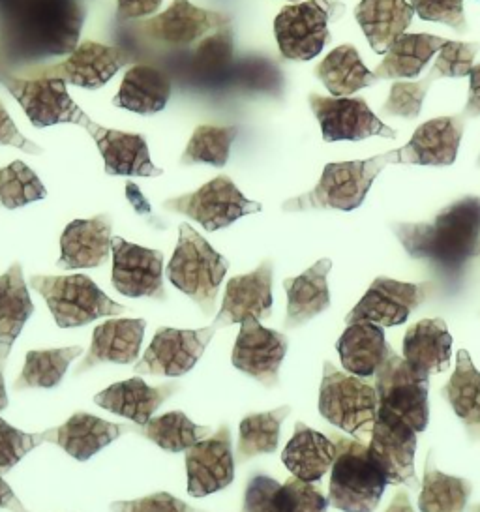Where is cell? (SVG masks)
<instances>
[{
    "label": "cell",
    "mask_w": 480,
    "mask_h": 512,
    "mask_svg": "<svg viewBox=\"0 0 480 512\" xmlns=\"http://www.w3.org/2000/svg\"><path fill=\"white\" fill-rule=\"evenodd\" d=\"M471 492V482L441 473L428 458L420 490V512H464Z\"/></svg>",
    "instance_id": "obj_39"
},
{
    "label": "cell",
    "mask_w": 480,
    "mask_h": 512,
    "mask_svg": "<svg viewBox=\"0 0 480 512\" xmlns=\"http://www.w3.org/2000/svg\"><path fill=\"white\" fill-rule=\"evenodd\" d=\"M147 321L143 319H111L98 325L92 332V344L75 376L105 362L132 364L137 361Z\"/></svg>",
    "instance_id": "obj_24"
},
{
    "label": "cell",
    "mask_w": 480,
    "mask_h": 512,
    "mask_svg": "<svg viewBox=\"0 0 480 512\" xmlns=\"http://www.w3.org/2000/svg\"><path fill=\"white\" fill-rule=\"evenodd\" d=\"M340 0H308L282 8L274 19L280 53L289 61H312L330 40L329 21L344 14Z\"/></svg>",
    "instance_id": "obj_7"
},
{
    "label": "cell",
    "mask_w": 480,
    "mask_h": 512,
    "mask_svg": "<svg viewBox=\"0 0 480 512\" xmlns=\"http://www.w3.org/2000/svg\"><path fill=\"white\" fill-rule=\"evenodd\" d=\"M231 21V16L197 8L190 0H175L165 12L141 21L137 27L156 44L184 47Z\"/></svg>",
    "instance_id": "obj_19"
},
{
    "label": "cell",
    "mask_w": 480,
    "mask_h": 512,
    "mask_svg": "<svg viewBox=\"0 0 480 512\" xmlns=\"http://www.w3.org/2000/svg\"><path fill=\"white\" fill-rule=\"evenodd\" d=\"M89 136L102 154L105 173L113 177H160L164 169L150 162L147 139L139 134L109 130L98 122L90 124Z\"/></svg>",
    "instance_id": "obj_23"
},
{
    "label": "cell",
    "mask_w": 480,
    "mask_h": 512,
    "mask_svg": "<svg viewBox=\"0 0 480 512\" xmlns=\"http://www.w3.org/2000/svg\"><path fill=\"white\" fill-rule=\"evenodd\" d=\"M272 261H263L255 271L233 276L225 287L222 310L214 325L218 329L242 323L246 317L272 316Z\"/></svg>",
    "instance_id": "obj_20"
},
{
    "label": "cell",
    "mask_w": 480,
    "mask_h": 512,
    "mask_svg": "<svg viewBox=\"0 0 480 512\" xmlns=\"http://www.w3.org/2000/svg\"><path fill=\"white\" fill-rule=\"evenodd\" d=\"M229 261L218 254L194 227H179V244L167 265V278L188 295L205 316L214 312L220 284L224 282Z\"/></svg>",
    "instance_id": "obj_4"
},
{
    "label": "cell",
    "mask_w": 480,
    "mask_h": 512,
    "mask_svg": "<svg viewBox=\"0 0 480 512\" xmlns=\"http://www.w3.org/2000/svg\"><path fill=\"white\" fill-rule=\"evenodd\" d=\"M0 509H10L14 512L25 511V507L15 496L14 490L8 486V482L2 479V475H0Z\"/></svg>",
    "instance_id": "obj_55"
},
{
    "label": "cell",
    "mask_w": 480,
    "mask_h": 512,
    "mask_svg": "<svg viewBox=\"0 0 480 512\" xmlns=\"http://www.w3.org/2000/svg\"><path fill=\"white\" fill-rule=\"evenodd\" d=\"M120 19H139L160 10L162 0H117Z\"/></svg>",
    "instance_id": "obj_53"
},
{
    "label": "cell",
    "mask_w": 480,
    "mask_h": 512,
    "mask_svg": "<svg viewBox=\"0 0 480 512\" xmlns=\"http://www.w3.org/2000/svg\"><path fill=\"white\" fill-rule=\"evenodd\" d=\"M437 79H443V76L434 66L428 72V76L420 79V81H415V83L398 81V83H394L392 89H390L389 100L383 106V113L409 119V121L417 119L420 115V109H422V102L430 91L432 83Z\"/></svg>",
    "instance_id": "obj_45"
},
{
    "label": "cell",
    "mask_w": 480,
    "mask_h": 512,
    "mask_svg": "<svg viewBox=\"0 0 480 512\" xmlns=\"http://www.w3.org/2000/svg\"><path fill=\"white\" fill-rule=\"evenodd\" d=\"M0 72H2V62H0Z\"/></svg>",
    "instance_id": "obj_60"
},
{
    "label": "cell",
    "mask_w": 480,
    "mask_h": 512,
    "mask_svg": "<svg viewBox=\"0 0 480 512\" xmlns=\"http://www.w3.org/2000/svg\"><path fill=\"white\" fill-rule=\"evenodd\" d=\"M216 325L195 331L158 329L143 359L134 366L135 374L143 376L180 377L188 374L216 334Z\"/></svg>",
    "instance_id": "obj_11"
},
{
    "label": "cell",
    "mask_w": 480,
    "mask_h": 512,
    "mask_svg": "<svg viewBox=\"0 0 480 512\" xmlns=\"http://www.w3.org/2000/svg\"><path fill=\"white\" fill-rule=\"evenodd\" d=\"M0 145L15 147V149H21L27 154H42L44 152L40 145H36L34 141H30L17 130L15 122L12 121L8 109L4 107L2 102H0Z\"/></svg>",
    "instance_id": "obj_52"
},
{
    "label": "cell",
    "mask_w": 480,
    "mask_h": 512,
    "mask_svg": "<svg viewBox=\"0 0 480 512\" xmlns=\"http://www.w3.org/2000/svg\"><path fill=\"white\" fill-rule=\"evenodd\" d=\"M287 346V338L282 332L263 327L257 317H246L240 323L231 362L237 370L254 377L255 381L270 389L280 381V366Z\"/></svg>",
    "instance_id": "obj_15"
},
{
    "label": "cell",
    "mask_w": 480,
    "mask_h": 512,
    "mask_svg": "<svg viewBox=\"0 0 480 512\" xmlns=\"http://www.w3.org/2000/svg\"><path fill=\"white\" fill-rule=\"evenodd\" d=\"M392 231L413 259H426L454 276L479 256L480 197H464L445 207L430 224H392Z\"/></svg>",
    "instance_id": "obj_1"
},
{
    "label": "cell",
    "mask_w": 480,
    "mask_h": 512,
    "mask_svg": "<svg viewBox=\"0 0 480 512\" xmlns=\"http://www.w3.org/2000/svg\"><path fill=\"white\" fill-rule=\"evenodd\" d=\"M336 349L345 372L357 377H374L394 349L387 344L381 325L372 321L349 323Z\"/></svg>",
    "instance_id": "obj_26"
},
{
    "label": "cell",
    "mask_w": 480,
    "mask_h": 512,
    "mask_svg": "<svg viewBox=\"0 0 480 512\" xmlns=\"http://www.w3.org/2000/svg\"><path fill=\"white\" fill-rule=\"evenodd\" d=\"M430 289L432 284H407L379 276L351 314L345 317V323L372 321L381 327L404 325L411 312L428 297Z\"/></svg>",
    "instance_id": "obj_17"
},
{
    "label": "cell",
    "mask_w": 480,
    "mask_h": 512,
    "mask_svg": "<svg viewBox=\"0 0 480 512\" xmlns=\"http://www.w3.org/2000/svg\"><path fill=\"white\" fill-rule=\"evenodd\" d=\"M336 460L330 467L329 505L344 512H374L389 477L359 439L330 434Z\"/></svg>",
    "instance_id": "obj_2"
},
{
    "label": "cell",
    "mask_w": 480,
    "mask_h": 512,
    "mask_svg": "<svg viewBox=\"0 0 480 512\" xmlns=\"http://www.w3.org/2000/svg\"><path fill=\"white\" fill-rule=\"evenodd\" d=\"M8 406H10V400H8V392L4 385V362L0 361V411Z\"/></svg>",
    "instance_id": "obj_57"
},
{
    "label": "cell",
    "mask_w": 480,
    "mask_h": 512,
    "mask_svg": "<svg viewBox=\"0 0 480 512\" xmlns=\"http://www.w3.org/2000/svg\"><path fill=\"white\" fill-rule=\"evenodd\" d=\"M308 102L327 143L362 141L374 136L396 139V132L375 117L364 98H327L310 94Z\"/></svg>",
    "instance_id": "obj_13"
},
{
    "label": "cell",
    "mask_w": 480,
    "mask_h": 512,
    "mask_svg": "<svg viewBox=\"0 0 480 512\" xmlns=\"http://www.w3.org/2000/svg\"><path fill=\"white\" fill-rule=\"evenodd\" d=\"M469 512H480V503L479 505H473V507L469 509Z\"/></svg>",
    "instance_id": "obj_58"
},
{
    "label": "cell",
    "mask_w": 480,
    "mask_h": 512,
    "mask_svg": "<svg viewBox=\"0 0 480 512\" xmlns=\"http://www.w3.org/2000/svg\"><path fill=\"white\" fill-rule=\"evenodd\" d=\"M23 512H29V511H27V509H25V511H23Z\"/></svg>",
    "instance_id": "obj_61"
},
{
    "label": "cell",
    "mask_w": 480,
    "mask_h": 512,
    "mask_svg": "<svg viewBox=\"0 0 480 512\" xmlns=\"http://www.w3.org/2000/svg\"><path fill=\"white\" fill-rule=\"evenodd\" d=\"M415 10L407 0H360L355 19L377 55H385L390 46L405 34Z\"/></svg>",
    "instance_id": "obj_29"
},
{
    "label": "cell",
    "mask_w": 480,
    "mask_h": 512,
    "mask_svg": "<svg viewBox=\"0 0 480 512\" xmlns=\"http://www.w3.org/2000/svg\"><path fill=\"white\" fill-rule=\"evenodd\" d=\"M477 167H480V156H479V162H477Z\"/></svg>",
    "instance_id": "obj_59"
},
{
    "label": "cell",
    "mask_w": 480,
    "mask_h": 512,
    "mask_svg": "<svg viewBox=\"0 0 480 512\" xmlns=\"http://www.w3.org/2000/svg\"><path fill=\"white\" fill-rule=\"evenodd\" d=\"M30 287L44 297L60 329L83 327L98 317L120 316L126 308L111 301L85 274L30 278Z\"/></svg>",
    "instance_id": "obj_6"
},
{
    "label": "cell",
    "mask_w": 480,
    "mask_h": 512,
    "mask_svg": "<svg viewBox=\"0 0 480 512\" xmlns=\"http://www.w3.org/2000/svg\"><path fill=\"white\" fill-rule=\"evenodd\" d=\"M315 76L327 87L334 98H347L360 89L374 87L379 81L360 59L353 46L336 47L323 61L317 64Z\"/></svg>",
    "instance_id": "obj_34"
},
{
    "label": "cell",
    "mask_w": 480,
    "mask_h": 512,
    "mask_svg": "<svg viewBox=\"0 0 480 512\" xmlns=\"http://www.w3.org/2000/svg\"><path fill=\"white\" fill-rule=\"evenodd\" d=\"M336 460V445L330 437L308 428L304 422L295 424V434L282 452V462L300 481L319 482Z\"/></svg>",
    "instance_id": "obj_30"
},
{
    "label": "cell",
    "mask_w": 480,
    "mask_h": 512,
    "mask_svg": "<svg viewBox=\"0 0 480 512\" xmlns=\"http://www.w3.org/2000/svg\"><path fill=\"white\" fill-rule=\"evenodd\" d=\"M177 391H179V385L175 383L150 387L143 379L132 377L96 394L94 404L128 421L135 422L137 426H145L150 421L152 413L162 406L173 392Z\"/></svg>",
    "instance_id": "obj_27"
},
{
    "label": "cell",
    "mask_w": 480,
    "mask_h": 512,
    "mask_svg": "<svg viewBox=\"0 0 480 512\" xmlns=\"http://www.w3.org/2000/svg\"><path fill=\"white\" fill-rule=\"evenodd\" d=\"M428 387L430 376L413 368L396 353H392L375 374L379 407L400 417L417 434L424 432L430 421Z\"/></svg>",
    "instance_id": "obj_8"
},
{
    "label": "cell",
    "mask_w": 480,
    "mask_h": 512,
    "mask_svg": "<svg viewBox=\"0 0 480 512\" xmlns=\"http://www.w3.org/2000/svg\"><path fill=\"white\" fill-rule=\"evenodd\" d=\"M389 164H398V152L390 151L368 160L338 162L323 169L321 181L314 190L299 197L287 199L285 212L314 211V209H338L355 211L364 203L375 179Z\"/></svg>",
    "instance_id": "obj_3"
},
{
    "label": "cell",
    "mask_w": 480,
    "mask_h": 512,
    "mask_svg": "<svg viewBox=\"0 0 480 512\" xmlns=\"http://www.w3.org/2000/svg\"><path fill=\"white\" fill-rule=\"evenodd\" d=\"M443 396L464 422L471 439H480V372L465 349L458 351L456 370L445 385Z\"/></svg>",
    "instance_id": "obj_36"
},
{
    "label": "cell",
    "mask_w": 480,
    "mask_h": 512,
    "mask_svg": "<svg viewBox=\"0 0 480 512\" xmlns=\"http://www.w3.org/2000/svg\"><path fill=\"white\" fill-rule=\"evenodd\" d=\"M171 91L173 83L165 72L149 64H137L124 74L113 106L134 111L137 115H154L167 106Z\"/></svg>",
    "instance_id": "obj_32"
},
{
    "label": "cell",
    "mask_w": 480,
    "mask_h": 512,
    "mask_svg": "<svg viewBox=\"0 0 480 512\" xmlns=\"http://www.w3.org/2000/svg\"><path fill=\"white\" fill-rule=\"evenodd\" d=\"M445 44H447L445 38L432 36V34H402L385 53L383 62L375 68V77L377 79L417 77Z\"/></svg>",
    "instance_id": "obj_35"
},
{
    "label": "cell",
    "mask_w": 480,
    "mask_h": 512,
    "mask_svg": "<svg viewBox=\"0 0 480 512\" xmlns=\"http://www.w3.org/2000/svg\"><path fill=\"white\" fill-rule=\"evenodd\" d=\"M235 464L231 432L227 424H222L214 436L186 451L188 494L205 497L224 490L235 481Z\"/></svg>",
    "instance_id": "obj_18"
},
{
    "label": "cell",
    "mask_w": 480,
    "mask_h": 512,
    "mask_svg": "<svg viewBox=\"0 0 480 512\" xmlns=\"http://www.w3.org/2000/svg\"><path fill=\"white\" fill-rule=\"evenodd\" d=\"M132 57L119 46H105L92 40H85L75 47L74 53L66 61L30 72V79H62L75 87L98 91L111 77L117 76Z\"/></svg>",
    "instance_id": "obj_12"
},
{
    "label": "cell",
    "mask_w": 480,
    "mask_h": 512,
    "mask_svg": "<svg viewBox=\"0 0 480 512\" xmlns=\"http://www.w3.org/2000/svg\"><path fill=\"white\" fill-rule=\"evenodd\" d=\"M113 271L111 280L120 295L139 299L150 297L165 301L164 254L160 250H150L124 241L122 237H113Z\"/></svg>",
    "instance_id": "obj_16"
},
{
    "label": "cell",
    "mask_w": 480,
    "mask_h": 512,
    "mask_svg": "<svg viewBox=\"0 0 480 512\" xmlns=\"http://www.w3.org/2000/svg\"><path fill=\"white\" fill-rule=\"evenodd\" d=\"M452 336L443 319H422L411 325L404 338V359L428 376L449 368Z\"/></svg>",
    "instance_id": "obj_31"
},
{
    "label": "cell",
    "mask_w": 480,
    "mask_h": 512,
    "mask_svg": "<svg viewBox=\"0 0 480 512\" xmlns=\"http://www.w3.org/2000/svg\"><path fill=\"white\" fill-rule=\"evenodd\" d=\"M480 51V44H464V42H452L439 49L435 68L443 77H465L473 70V61Z\"/></svg>",
    "instance_id": "obj_49"
},
{
    "label": "cell",
    "mask_w": 480,
    "mask_h": 512,
    "mask_svg": "<svg viewBox=\"0 0 480 512\" xmlns=\"http://www.w3.org/2000/svg\"><path fill=\"white\" fill-rule=\"evenodd\" d=\"M0 85H4L19 102V106L23 107L34 128L70 122L89 130L90 124L94 122L72 100L66 89L68 83L62 79H30L0 72Z\"/></svg>",
    "instance_id": "obj_9"
},
{
    "label": "cell",
    "mask_w": 480,
    "mask_h": 512,
    "mask_svg": "<svg viewBox=\"0 0 480 512\" xmlns=\"http://www.w3.org/2000/svg\"><path fill=\"white\" fill-rule=\"evenodd\" d=\"M276 512H327L329 499L314 482L291 477L280 486L276 494Z\"/></svg>",
    "instance_id": "obj_46"
},
{
    "label": "cell",
    "mask_w": 480,
    "mask_h": 512,
    "mask_svg": "<svg viewBox=\"0 0 480 512\" xmlns=\"http://www.w3.org/2000/svg\"><path fill=\"white\" fill-rule=\"evenodd\" d=\"M385 512H415L413 511V507H411V501H409V496H407V492L405 490H400V492H396V496L394 499L390 501L389 509Z\"/></svg>",
    "instance_id": "obj_56"
},
{
    "label": "cell",
    "mask_w": 480,
    "mask_h": 512,
    "mask_svg": "<svg viewBox=\"0 0 480 512\" xmlns=\"http://www.w3.org/2000/svg\"><path fill=\"white\" fill-rule=\"evenodd\" d=\"M47 196L40 177L25 162L15 160L0 169V203L4 209H19Z\"/></svg>",
    "instance_id": "obj_44"
},
{
    "label": "cell",
    "mask_w": 480,
    "mask_h": 512,
    "mask_svg": "<svg viewBox=\"0 0 480 512\" xmlns=\"http://www.w3.org/2000/svg\"><path fill=\"white\" fill-rule=\"evenodd\" d=\"M134 432L147 437L164 451L182 452L203 441L212 432V428L195 424L182 411H171L150 419L143 428H134Z\"/></svg>",
    "instance_id": "obj_41"
},
{
    "label": "cell",
    "mask_w": 480,
    "mask_h": 512,
    "mask_svg": "<svg viewBox=\"0 0 480 512\" xmlns=\"http://www.w3.org/2000/svg\"><path fill=\"white\" fill-rule=\"evenodd\" d=\"M479 254H480V248H479Z\"/></svg>",
    "instance_id": "obj_62"
},
{
    "label": "cell",
    "mask_w": 480,
    "mask_h": 512,
    "mask_svg": "<svg viewBox=\"0 0 480 512\" xmlns=\"http://www.w3.org/2000/svg\"><path fill=\"white\" fill-rule=\"evenodd\" d=\"M47 443V432L27 434L0 417V475L14 469L30 451Z\"/></svg>",
    "instance_id": "obj_47"
},
{
    "label": "cell",
    "mask_w": 480,
    "mask_h": 512,
    "mask_svg": "<svg viewBox=\"0 0 480 512\" xmlns=\"http://www.w3.org/2000/svg\"><path fill=\"white\" fill-rule=\"evenodd\" d=\"M377 411L379 396L375 385L364 381V377L336 370L332 362H325L319 389V413L325 421L364 443L372 437Z\"/></svg>",
    "instance_id": "obj_5"
},
{
    "label": "cell",
    "mask_w": 480,
    "mask_h": 512,
    "mask_svg": "<svg viewBox=\"0 0 480 512\" xmlns=\"http://www.w3.org/2000/svg\"><path fill=\"white\" fill-rule=\"evenodd\" d=\"M34 312L21 263L0 276V361L8 359L17 336Z\"/></svg>",
    "instance_id": "obj_33"
},
{
    "label": "cell",
    "mask_w": 480,
    "mask_h": 512,
    "mask_svg": "<svg viewBox=\"0 0 480 512\" xmlns=\"http://www.w3.org/2000/svg\"><path fill=\"white\" fill-rule=\"evenodd\" d=\"M332 269L330 259H319L308 271L297 278L284 280L287 293V316L285 329H295L308 323L315 316L323 314L330 306L327 276Z\"/></svg>",
    "instance_id": "obj_28"
},
{
    "label": "cell",
    "mask_w": 480,
    "mask_h": 512,
    "mask_svg": "<svg viewBox=\"0 0 480 512\" xmlns=\"http://www.w3.org/2000/svg\"><path fill=\"white\" fill-rule=\"evenodd\" d=\"M227 83L242 92H259L270 96H282L284 76L280 66L267 57H244L233 64Z\"/></svg>",
    "instance_id": "obj_43"
},
{
    "label": "cell",
    "mask_w": 480,
    "mask_h": 512,
    "mask_svg": "<svg viewBox=\"0 0 480 512\" xmlns=\"http://www.w3.org/2000/svg\"><path fill=\"white\" fill-rule=\"evenodd\" d=\"M291 413V407L282 406L267 413H252L239 426V443L235 462L244 464L259 454H272L280 443L282 422Z\"/></svg>",
    "instance_id": "obj_37"
},
{
    "label": "cell",
    "mask_w": 480,
    "mask_h": 512,
    "mask_svg": "<svg viewBox=\"0 0 480 512\" xmlns=\"http://www.w3.org/2000/svg\"><path fill=\"white\" fill-rule=\"evenodd\" d=\"M465 117H439L420 124L411 141L398 149V164L452 166L464 136Z\"/></svg>",
    "instance_id": "obj_21"
},
{
    "label": "cell",
    "mask_w": 480,
    "mask_h": 512,
    "mask_svg": "<svg viewBox=\"0 0 480 512\" xmlns=\"http://www.w3.org/2000/svg\"><path fill=\"white\" fill-rule=\"evenodd\" d=\"M368 449L389 477L390 484L419 488L415 477L417 432L407 422L379 407Z\"/></svg>",
    "instance_id": "obj_14"
},
{
    "label": "cell",
    "mask_w": 480,
    "mask_h": 512,
    "mask_svg": "<svg viewBox=\"0 0 480 512\" xmlns=\"http://www.w3.org/2000/svg\"><path fill=\"white\" fill-rule=\"evenodd\" d=\"M126 432H134V426L104 421L89 413H75L59 428L47 430V443H55L75 460L85 462Z\"/></svg>",
    "instance_id": "obj_25"
},
{
    "label": "cell",
    "mask_w": 480,
    "mask_h": 512,
    "mask_svg": "<svg viewBox=\"0 0 480 512\" xmlns=\"http://www.w3.org/2000/svg\"><path fill=\"white\" fill-rule=\"evenodd\" d=\"M109 509L113 512H203L167 492L150 494L132 501H115Z\"/></svg>",
    "instance_id": "obj_51"
},
{
    "label": "cell",
    "mask_w": 480,
    "mask_h": 512,
    "mask_svg": "<svg viewBox=\"0 0 480 512\" xmlns=\"http://www.w3.org/2000/svg\"><path fill=\"white\" fill-rule=\"evenodd\" d=\"M235 55V38L231 27H222L207 36L197 49L192 59V72L201 83L220 85L225 83L233 70Z\"/></svg>",
    "instance_id": "obj_40"
},
{
    "label": "cell",
    "mask_w": 480,
    "mask_h": 512,
    "mask_svg": "<svg viewBox=\"0 0 480 512\" xmlns=\"http://www.w3.org/2000/svg\"><path fill=\"white\" fill-rule=\"evenodd\" d=\"M239 136V126H197L186 149L180 156L182 166L209 164L224 167L229 160L233 141Z\"/></svg>",
    "instance_id": "obj_42"
},
{
    "label": "cell",
    "mask_w": 480,
    "mask_h": 512,
    "mask_svg": "<svg viewBox=\"0 0 480 512\" xmlns=\"http://www.w3.org/2000/svg\"><path fill=\"white\" fill-rule=\"evenodd\" d=\"M480 115V64L473 66L469 74V98L464 109V117H479Z\"/></svg>",
    "instance_id": "obj_54"
},
{
    "label": "cell",
    "mask_w": 480,
    "mask_h": 512,
    "mask_svg": "<svg viewBox=\"0 0 480 512\" xmlns=\"http://www.w3.org/2000/svg\"><path fill=\"white\" fill-rule=\"evenodd\" d=\"M81 353H83V347L79 346L29 351L23 372L15 379V391L59 387L68 366Z\"/></svg>",
    "instance_id": "obj_38"
},
{
    "label": "cell",
    "mask_w": 480,
    "mask_h": 512,
    "mask_svg": "<svg viewBox=\"0 0 480 512\" xmlns=\"http://www.w3.org/2000/svg\"><path fill=\"white\" fill-rule=\"evenodd\" d=\"M293 2H295V0H293Z\"/></svg>",
    "instance_id": "obj_63"
},
{
    "label": "cell",
    "mask_w": 480,
    "mask_h": 512,
    "mask_svg": "<svg viewBox=\"0 0 480 512\" xmlns=\"http://www.w3.org/2000/svg\"><path fill=\"white\" fill-rule=\"evenodd\" d=\"M111 229L113 222L109 214H100L90 220L70 222L60 237L59 269H96L104 265L111 252Z\"/></svg>",
    "instance_id": "obj_22"
},
{
    "label": "cell",
    "mask_w": 480,
    "mask_h": 512,
    "mask_svg": "<svg viewBox=\"0 0 480 512\" xmlns=\"http://www.w3.org/2000/svg\"><path fill=\"white\" fill-rule=\"evenodd\" d=\"M164 207L167 211L179 212L192 218L207 231L224 229L242 216L263 211L261 203L242 196L237 184L225 175L203 184L192 194L167 199Z\"/></svg>",
    "instance_id": "obj_10"
},
{
    "label": "cell",
    "mask_w": 480,
    "mask_h": 512,
    "mask_svg": "<svg viewBox=\"0 0 480 512\" xmlns=\"http://www.w3.org/2000/svg\"><path fill=\"white\" fill-rule=\"evenodd\" d=\"M411 6L424 21L449 25L460 34L467 31L464 0H411Z\"/></svg>",
    "instance_id": "obj_48"
},
{
    "label": "cell",
    "mask_w": 480,
    "mask_h": 512,
    "mask_svg": "<svg viewBox=\"0 0 480 512\" xmlns=\"http://www.w3.org/2000/svg\"><path fill=\"white\" fill-rule=\"evenodd\" d=\"M280 482L274 481L269 475L255 471L246 482L242 512H276V494L280 490Z\"/></svg>",
    "instance_id": "obj_50"
}]
</instances>
